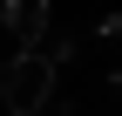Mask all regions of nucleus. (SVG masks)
<instances>
[{
	"instance_id": "f03ea898",
	"label": "nucleus",
	"mask_w": 122,
	"mask_h": 116,
	"mask_svg": "<svg viewBox=\"0 0 122 116\" xmlns=\"http://www.w3.org/2000/svg\"><path fill=\"white\" fill-rule=\"evenodd\" d=\"M48 21H54V7H48V0H0V27H7L20 48H34V41L48 34Z\"/></svg>"
},
{
	"instance_id": "f257e3e1",
	"label": "nucleus",
	"mask_w": 122,
	"mask_h": 116,
	"mask_svg": "<svg viewBox=\"0 0 122 116\" xmlns=\"http://www.w3.org/2000/svg\"><path fill=\"white\" fill-rule=\"evenodd\" d=\"M48 96H54V62L48 55L41 48L7 55V68H0V103L14 116H34V109H48Z\"/></svg>"
}]
</instances>
